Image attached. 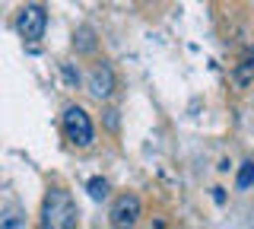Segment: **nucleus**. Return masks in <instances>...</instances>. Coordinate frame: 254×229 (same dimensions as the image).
<instances>
[{
  "label": "nucleus",
  "instance_id": "nucleus-1",
  "mask_svg": "<svg viewBox=\"0 0 254 229\" xmlns=\"http://www.w3.org/2000/svg\"><path fill=\"white\" fill-rule=\"evenodd\" d=\"M76 223H79V210H76L70 191L51 188V191L45 194V204H42V226H48V229H73Z\"/></svg>",
  "mask_w": 254,
  "mask_h": 229
},
{
  "label": "nucleus",
  "instance_id": "nucleus-2",
  "mask_svg": "<svg viewBox=\"0 0 254 229\" xmlns=\"http://www.w3.org/2000/svg\"><path fill=\"white\" fill-rule=\"evenodd\" d=\"M64 134L73 147H89L92 144V121L79 105H70L64 112Z\"/></svg>",
  "mask_w": 254,
  "mask_h": 229
},
{
  "label": "nucleus",
  "instance_id": "nucleus-3",
  "mask_svg": "<svg viewBox=\"0 0 254 229\" xmlns=\"http://www.w3.org/2000/svg\"><path fill=\"white\" fill-rule=\"evenodd\" d=\"M16 29H19V35L26 38V42H38V38L45 35V29H48L45 6H38V3L22 6V10H19V19H16Z\"/></svg>",
  "mask_w": 254,
  "mask_h": 229
},
{
  "label": "nucleus",
  "instance_id": "nucleus-4",
  "mask_svg": "<svg viewBox=\"0 0 254 229\" xmlns=\"http://www.w3.org/2000/svg\"><path fill=\"white\" fill-rule=\"evenodd\" d=\"M108 220H111V226H133L140 220V197L137 194H121L111 204Z\"/></svg>",
  "mask_w": 254,
  "mask_h": 229
},
{
  "label": "nucleus",
  "instance_id": "nucleus-5",
  "mask_svg": "<svg viewBox=\"0 0 254 229\" xmlns=\"http://www.w3.org/2000/svg\"><path fill=\"white\" fill-rule=\"evenodd\" d=\"M111 89H115V74L105 64H95L92 74H89V92L95 99H108Z\"/></svg>",
  "mask_w": 254,
  "mask_h": 229
},
{
  "label": "nucleus",
  "instance_id": "nucleus-6",
  "mask_svg": "<svg viewBox=\"0 0 254 229\" xmlns=\"http://www.w3.org/2000/svg\"><path fill=\"white\" fill-rule=\"evenodd\" d=\"M235 185L242 188V191L254 185V162H242V169H238V178H235Z\"/></svg>",
  "mask_w": 254,
  "mask_h": 229
},
{
  "label": "nucleus",
  "instance_id": "nucleus-7",
  "mask_svg": "<svg viewBox=\"0 0 254 229\" xmlns=\"http://www.w3.org/2000/svg\"><path fill=\"white\" fill-rule=\"evenodd\" d=\"M86 191H89V197H92V201H102V197L108 194V181H105V178H89Z\"/></svg>",
  "mask_w": 254,
  "mask_h": 229
},
{
  "label": "nucleus",
  "instance_id": "nucleus-8",
  "mask_svg": "<svg viewBox=\"0 0 254 229\" xmlns=\"http://www.w3.org/2000/svg\"><path fill=\"white\" fill-rule=\"evenodd\" d=\"M251 76H254V58H248V61H242V67L235 70V80L242 83V86H248V83H251Z\"/></svg>",
  "mask_w": 254,
  "mask_h": 229
},
{
  "label": "nucleus",
  "instance_id": "nucleus-9",
  "mask_svg": "<svg viewBox=\"0 0 254 229\" xmlns=\"http://www.w3.org/2000/svg\"><path fill=\"white\" fill-rule=\"evenodd\" d=\"M76 38H79V48H83V51H92V48H95V42H92V32H89V29H79Z\"/></svg>",
  "mask_w": 254,
  "mask_h": 229
},
{
  "label": "nucleus",
  "instance_id": "nucleus-10",
  "mask_svg": "<svg viewBox=\"0 0 254 229\" xmlns=\"http://www.w3.org/2000/svg\"><path fill=\"white\" fill-rule=\"evenodd\" d=\"M64 74H67V83H79V76L70 70V64H64Z\"/></svg>",
  "mask_w": 254,
  "mask_h": 229
},
{
  "label": "nucleus",
  "instance_id": "nucleus-11",
  "mask_svg": "<svg viewBox=\"0 0 254 229\" xmlns=\"http://www.w3.org/2000/svg\"><path fill=\"white\" fill-rule=\"evenodd\" d=\"M213 197H216V204L226 201V194H222V188H213Z\"/></svg>",
  "mask_w": 254,
  "mask_h": 229
}]
</instances>
